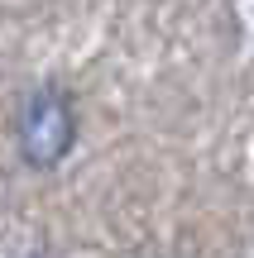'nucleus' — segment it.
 <instances>
[{
    "mask_svg": "<svg viewBox=\"0 0 254 258\" xmlns=\"http://www.w3.org/2000/svg\"><path fill=\"white\" fill-rule=\"evenodd\" d=\"M72 144H77V110L67 91L38 86L19 115V158L29 167H58L72 153Z\"/></svg>",
    "mask_w": 254,
    "mask_h": 258,
    "instance_id": "1",
    "label": "nucleus"
}]
</instances>
